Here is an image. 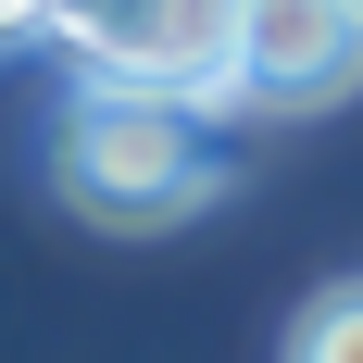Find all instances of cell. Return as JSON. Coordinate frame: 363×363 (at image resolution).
<instances>
[{
    "label": "cell",
    "instance_id": "obj_5",
    "mask_svg": "<svg viewBox=\"0 0 363 363\" xmlns=\"http://www.w3.org/2000/svg\"><path fill=\"white\" fill-rule=\"evenodd\" d=\"M75 13H88V0H26V26H50V38H63Z\"/></svg>",
    "mask_w": 363,
    "mask_h": 363
},
{
    "label": "cell",
    "instance_id": "obj_6",
    "mask_svg": "<svg viewBox=\"0 0 363 363\" xmlns=\"http://www.w3.org/2000/svg\"><path fill=\"white\" fill-rule=\"evenodd\" d=\"M13 26H26V0H0V38H13Z\"/></svg>",
    "mask_w": 363,
    "mask_h": 363
},
{
    "label": "cell",
    "instance_id": "obj_1",
    "mask_svg": "<svg viewBox=\"0 0 363 363\" xmlns=\"http://www.w3.org/2000/svg\"><path fill=\"white\" fill-rule=\"evenodd\" d=\"M50 176H63L75 213L101 225H176L225 188V138H213V101H176V88H113L88 75L50 125Z\"/></svg>",
    "mask_w": 363,
    "mask_h": 363
},
{
    "label": "cell",
    "instance_id": "obj_3",
    "mask_svg": "<svg viewBox=\"0 0 363 363\" xmlns=\"http://www.w3.org/2000/svg\"><path fill=\"white\" fill-rule=\"evenodd\" d=\"M363 75V0H238V63L225 88L263 113H313Z\"/></svg>",
    "mask_w": 363,
    "mask_h": 363
},
{
    "label": "cell",
    "instance_id": "obj_2",
    "mask_svg": "<svg viewBox=\"0 0 363 363\" xmlns=\"http://www.w3.org/2000/svg\"><path fill=\"white\" fill-rule=\"evenodd\" d=\"M63 50L113 88H176V101H238L225 63H238V0H88L63 26Z\"/></svg>",
    "mask_w": 363,
    "mask_h": 363
},
{
    "label": "cell",
    "instance_id": "obj_4",
    "mask_svg": "<svg viewBox=\"0 0 363 363\" xmlns=\"http://www.w3.org/2000/svg\"><path fill=\"white\" fill-rule=\"evenodd\" d=\"M289 363H363V276H351V289H326V301L289 326Z\"/></svg>",
    "mask_w": 363,
    "mask_h": 363
}]
</instances>
